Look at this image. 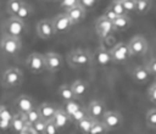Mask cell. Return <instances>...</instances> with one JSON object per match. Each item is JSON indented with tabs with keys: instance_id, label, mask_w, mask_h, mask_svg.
I'll list each match as a JSON object with an SVG mask.
<instances>
[{
	"instance_id": "1",
	"label": "cell",
	"mask_w": 156,
	"mask_h": 134,
	"mask_svg": "<svg viewBox=\"0 0 156 134\" xmlns=\"http://www.w3.org/2000/svg\"><path fill=\"white\" fill-rule=\"evenodd\" d=\"M66 61H67L68 66L72 68H84V67H88L90 63H93L91 54L84 49L72 50L67 55Z\"/></svg>"
},
{
	"instance_id": "2",
	"label": "cell",
	"mask_w": 156,
	"mask_h": 134,
	"mask_svg": "<svg viewBox=\"0 0 156 134\" xmlns=\"http://www.w3.org/2000/svg\"><path fill=\"white\" fill-rule=\"evenodd\" d=\"M2 32L5 35H10L13 38H21L26 32V24L23 21L18 19L15 16H11L4 22Z\"/></svg>"
},
{
	"instance_id": "3",
	"label": "cell",
	"mask_w": 156,
	"mask_h": 134,
	"mask_svg": "<svg viewBox=\"0 0 156 134\" xmlns=\"http://www.w3.org/2000/svg\"><path fill=\"white\" fill-rule=\"evenodd\" d=\"M0 49L7 56H16L22 50L21 38H13L10 35H2L0 40Z\"/></svg>"
},
{
	"instance_id": "4",
	"label": "cell",
	"mask_w": 156,
	"mask_h": 134,
	"mask_svg": "<svg viewBox=\"0 0 156 134\" xmlns=\"http://www.w3.org/2000/svg\"><path fill=\"white\" fill-rule=\"evenodd\" d=\"M113 63H124L129 61V58L133 56L130 52V49L127 43H117L112 49L110 50Z\"/></svg>"
},
{
	"instance_id": "5",
	"label": "cell",
	"mask_w": 156,
	"mask_h": 134,
	"mask_svg": "<svg viewBox=\"0 0 156 134\" xmlns=\"http://www.w3.org/2000/svg\"><path fill=\"white\" fill-rule=\"evenodd\" d=\"M26 67L30 73H34V74H39V73L46 71L44 55H41L39 52H32L26 58Z\"/></svg>"
},
{
	"instance_id": "6",
	"label": "cell",
	"mask_w": 156,
	"mask_h": 134,
	"mask_svg": "<svg viewBox=\"0 0 156 134\" xmlns=\"http://www.w3.org/2000/svg\"><path fill=\"white\" fill-rule=\"evenodd\" d=\"M22 80H23V74L16 67L7 68L2 74V83L7 88H16L22 83Z\"/></svg>"
},
{
	"instance_id": "7",
	"label": "cell",
	"mask_w": 156,
	"mask_h": 134,
	"mask_svg": "<svg viewBox=\"0 0 156 134\" xmlns=\"http://www.w3.org/2000/svg\"><path fill=\"white\" fill-rule=\"evenodd\" d=\"M101 122L105 124L107 130H116L123 123V117L117 111H106L101 118Z\"/></svg>"
},
{
	"instance_id": "8",
	"label": "cell",
	"mask_w": 156,
	"mask_h": 134,
	"mask_svg": "<svg viewBox=\"0 0 156 134\" xmlns=\"http://www.w3.org/2000/svg\"><path fill=\"white\" fill-rule=\"evenodd\" d=\"M91 58H93V63H95L99 67H107L111 63H113L110 50H107L106 48H102V46L94 50Z\"/></svg>"
},
{
	"instance_id": "9",
	"label": "cell",
	"mask_w": 156,
	"mask_h": 134,
	"mask_svg": "<svg viewBox=\"0 0 156 134\" xmlns=\"http://www.w3.org/2000/svg\"><path fill=\"white\" fill-rule=\"evenodd\" d=\"M44 60H45L46 71H49L51 73L58 72L63 66V57L57 52H52V51L46 52L44 55Z\"/></svg>"
},
{
	"instance_id": "10",
	"label": "cell",
	"mask_w": 156,
	"mask_h": 134,
	"mask_svg": "<svg viewBox=\"0 0 156 134\" xmlns=\"http://www.w3.org/2000/svg\"><path fill=\"white\" fill-rule=\"evenodd\" d=\"M127 44L130 49L132 55L134 56H144L147 51V41L141 35H134Z\"/></svg>"
},
{
	"instance_id": "11",
	"label": "cell",
	"mask_w": 156,
	"mask_h": 134,
	"mask_svg": "<svg viewBox=\"0 0 156 134\" xmlns=\"http://www.w3.org/2000/svg\"><path fill=\"white\" fill-rule=\"evenodd\" d=\"M51 21H52V26H54V29H55V33H56V34L67 33V32L71 30V28H72V26H73V23L71 22V19H69L68 16L66 15V12L55 16Z\"/></svg>"
},
{
	"instance_id": "12",
	"label": "cell",
	"mask_w": 156,
	"mask_h": 134,
	"mask_svg": "<svg viewBox=\"0 0 156 134\" xmlns=\"http://www.w3.org/2000/svg\"><path fill=\"white\" fill-rule=\"evenodd\" d=\"M113 30H115V28H113V24H112L111 21L106 19L102 16L98 18V21L95 23V32L99 35V38L106 39L112 34Z\"/></svg>"
},
{
	"instance_id": "13",
	"label": "cell",
	"mask_w": 156,
	"mask_h": 134,
	"mask_svg": "<svg viewBox=\"0 0 156 134\" xmlns=\"http://www.w3.org/2000/svg\"><path fill=\"white\" fill-rule=\"evenodd\" d=\"M37 34L39 38L41 39H51L56 33L52 26V21L51 19H41L38 22L37 24Z\"/></svg>"
},
{
	"instance_id": "14",
	"label": "cell",
	"mask_w": 156,
	"mask_h": 134,
	"mask_svg": "<svg viewBox=\"0 0 156 134\" xmlns=\"http://www.w3.org/2000/svg\"><path fill=\"white\" fill-rule=\"evenodd\" d=\"M87 111H88V116L91 117L95 121H99L102 118L104 113L106 112L105 105L99 101V100H93L89 102V105L87 106Z\"/></svg>"
},
{
	"instance_id": "15",
	"label": "cell",
	"mask_w": 156,
	"mask_h": 134,
	"mask_svg": "<svg viewBox=\"0 0 156 134\" xmlns=\"http://www.w3.org/2000/svg\"><path fill=\"white\" fill-rule=\"evenodd\" d=\"M65 12H66V15L68 16V18L71 19V22L73 24H77L79 22H82L85 18V15H87V10L80 4H78V5L66 10Z\"/></svg>"
},
{
	"instance_id": "16",
	"label": "cell",
	"mask_w": 156,
	"mask_h": 134,
	"mask_svg": "<svg viewBox=\"0 0 156 134\" xmlns=\"http://www.w3.org/2000/svg\"><path fill=\"white\" fill-rule=\"evenodd\" d=\"M132 78L134 82H136L139 84H144L150 80L151 73L149 72L146 66H135L132 69Z\"/></svg>"
},
{
	"instance_id": "17",
	"label": "cell",
	"mask_w": 156,
	"mask_h": 134,
	"mask_svg": "<svg viewBox=\"0 0 156 134\" xmlns=\"http://www.w3.org/2000/svg\"><path fill=\"white\" fill-rule=\"evenodd\" d=\"M15 106L17 107L18 112H21V113H26L29 110L35 107L33 99L30 96H28V95H20V96H17L16 100H15Z\"/></svg>"
},
{
	"instance_id": "18",
	"label": "cell",
	"mask_w": 156,
	"mask_h": 134,
	"mask_svg": "<svg viewBox=\"0 0 156 134\" xmlns=\"http://www.w3.org/2000/svg\"><path fill=\"white\" fill-rule=\"evenodd\" d=\"M51 122L54 123V125H55L57 129H62V128L67 127V124H68L71 121H69V116H68L61 107H58L57 111L55 112V115H54Z\"/></svg>"
},
{
	"instance_id": "19",
	"label": "cell",
	"mask_w": 156,
	"mask_h": 134,
	"mask_svg": "<svg viewBox=\"0 0 156 134\" xmlns=\"http://www.w3.org/2000/svg\"><path fill=\"white\" fill-rule=\"evenodd\" d=\"M57 106L52 105V104H49V102H44L41 105L38 106V111L40 113V118H43L44 121H51L55 112L57 111Z\"/></svg>"
},
{
	"instance_id": "20",
	"label": "cell",
	"mask_w": 156,
	"mask_h": 134,
	"mask_svg": "<svg viewBox=\"0 0 156 134\" xmlns=\"http://www.w3.org/2000/svg\"><path fill=\"white\" fill-rule=\"evenodd\" d=\"M71 88L73 90V94L76 96V99H82L83 96H85V94L89 90V84L83 80V79H77L71 84Z\"/></svg>"
},
{
	"instance_id": "21",
	"label": "cell",
	"mask_w": 156,
	"mask_h": 134,
	"mask_svg": "<svg viewBox=\"0 0 156 134\" xmlns=\"http://www.w3.org/2000/svg\"><path fill=\"white\" fill-rule=\"evenodd\" d=\"M26 119H24V116L23 113L18 112L16 115H12L11 117V121H10V127H12V129L17 133H21V130L26 127Z\"/></svg>"
},
{
	"instance_id": "22",
	"label": "cell",
	"mask_w": 156,
	"mask_h": 134,
	"mask_svg": "<svg viewBox=\"0 0 156 134\" xmlns=\"http://www.w3.org/2000/svg\"><path fill=\"white\" fill-rule=\"evenodd\" d=\"M130 22L132 21L128 15H121V16H117L112 21V24H113L115 30H126L130 26Z\"/></svg>"
},
{
	"instance_id": "23",
	"label": "cell",
	"mask_w": 156,
	"mask_h": 134,
	"mask_svg": "<svg viewBox=\"0 0 156 134\" xmlns=\"http://www.w3.org/2000/svg\"><path fill=\"white\" fill-rule=\"evenodd\" d=\"M57 94H58V96L63 100V102L71 101V100H77L69 84H62V85H60V88H58V90H57Z\"/></svg>"
},
{
	"instance_id": "24",
	"label": "cell",
	"mask_w": 156,
	"mask_h": 134,
	"mask_svg": "<svg viewBox=\"0 0 156 134\" xmlns=\"http://www.w3.org/2000/svg\"><path fill=\"white\" fill-rule=\"evenodd\" d=\"M32 12H33L32 6H30L29 4H27V2L23 1V4L21 5V7H20V10H18V12L16 13L15 17H17L18 19H21V21L24 22V21H27V19L32 16Z\"/></svg>"
},
{
	"instance_id": "25",
	"label": "cell",
	"mask_w": 156,
	"mask_h": 134,
	"mask_svg": "<svg viewBox=\"0 0 156 134\" xmlns=\"http://www.w3.org/2000/svg\"><path fill=\"white\" fill-rule=\"evenodd\" d=\"M94 121H95V119H93L91 117L87 116V117H84L82 121H79L78 123H76V125H77V128H78V130H79L80 133L88 134L89 130H90V128H91V125H93V123H94Z\"/></svg>"
},
{
	"instance_id": "26",
	"label": "cell",
	"mask_w": 156,
	"mask_h": 134,
	"mask_svg": "<svg viewBox=\"0 0 156 134\" xmlns=\"http://www.w3.org/2000/svg\"><path fill=\"white\" fill-rule=\"evenodd\" d=\"M151 9L150 0H135V12L138 15H145Z\"/></svg>"
},
{
	"instance_id": "27",
	"label": "cell",
	"mask_w": 156,
	"mask_h": 134,
	"mask_svg": "<svg viewBox=\"0 0 156 134\" xmlns=\"http://www.w3.org/2000/svg\"><path fill=\"white\" fill-rule=\"evenodd\" d=\"M23 4V0H9L7 5H6V11L10 16H16V13L18 12L21 5Z\"/></svg>"
},
{
	"instance_id": "28",
	"label": "cell",
	"mask_w": 156,
	"mask_h": 134,
	"mask_svg": "<svg viewBox=\"0 0 156 134\" xmlns=\"http://www.w3.org/2000/svg\"><path fill=\"white\" fill-rule=\"evenodd\" d=\"M23 116H24L26 123H27V124H30V125L40 118V113H39V111H38V107H34V108L29 110L28 112L23 113Z\"/></svg>"
},
{
	"instance_id": "29",
	"label": "cell",
	"mask_w": 156,
	"mask_h": 134,
	"mask_svg": "<svg viewBox=\"0 0 156 134\" xmlns=\"http://www.w3.org/2000/svg\"><path fill=\"white\" fill-rule=\"evenodd\" d=\"M88 116V111H87V107L84 106H80L76 112H73L71 116H69V121L73 122V123H78L79 121H82L84 117Z\"/></svg>"
},
{
	"instance_id": "30",
	"label": "cell",
	"mask_w": 156,
	"mask_h": 134,
	"mask_svg": "<svg viewBox=\"0 0 156 134\" xmlns=\"http://www.w3.org/2000/svg\"><path fill=\"white\" fill-rule=\"evenodd\" d=\"M107 132H108L107 128L105 127V124L101 121H94L88 134H106Z\"/></svg>"
},
{
	"instance_id": "31",
	"label": "cell",
	"mask_w": 156,
	"mask_h": 134,
	"mask_svg": "<svg viewBox=\"0 0 156 134\" xmlns=\"http://www.w3.org/2000/svg\"><path fill=\"white\" fill-rule=\"evenodd\" d=\"M80 106H82V105H80L79 102H77L76 100H71V101H66V102L63 104L62 110H63L68 116H71V115H72L73 112H76Z\"/></svg>"
},
{
	"instance_id": "32",
	"label": "cell",
	"mask_w": 156,
	"mask_h": 134,
	"mask_svg": "<svg viewBox=\"0 0 156 134\" xmlns=\"http://www.w3.org/2000/svg\"><path fill=\"white\" fill-rule=\"evenodd\" d=\"M117 16H121V15H127V12L124 11L123 9V5H122V1H118V0H112L110 6H108Z\"/></svg>"
},
{
	"instance_id": "33",
	"label": "cell",
	"mask_w": 156,
	"mask_h": 134,
	"mask_svg": "<svg viewBox=\"0 0 156 134\" xmlns=\"http://www.w3.org/2000/svg\"><path fill=\"white\" fill-rule=\"evenodd\" d=\"M145 122L147 127L150 128H156V108H151L147 111L145 116Z\"/></svg>"
},
{
	"instance_id": "34",
	"label": "cell",
	"mask_w": 156,
	"mask_h": 134,
	"mask_svg": "<svg viewBox=\"0 0 156 134\" xmlns=\"http://www.w3.org/2000/svg\"><path fill=\"white\" fill-rule=\"evenodd\" d=\"M45 125H46V121H44L43 118H39L37 122H34L32 124V127L37 132V134H43L44 133V129H45Z\"/></svg>"
},
{
	"instance_id": "35",
	"label": "cell",
	"mask_w": 156,
	"mask_h": 134,
	"mask_svg": "<svg viewBox=\"0 0 156 134\" xmlns=\"http://www.w3.org/2000/svg\"><path fill=\"white\" fill-rule=\"evenodd\" d=\"M122 5L127 13L135 12V0H122Z\"/></svg>"
},
{
	"instance_id": "36",
	"label": "cell",
	"mask_w": 156,
	"mask_h": 134,
	"mask_svg": "<svg viewBox=\"0 0 156 134\" xmlns=\"http://www.w3.org/2000/svg\"><path fill=\"white\" fill-rule=\"evenodd\" d=\"M58 1H60V6H61V9H63L65 11L79 4V0H58Z\"/></svg>"
},
{
	"instance_id": "37",
	"label": "cell",
	"mask_w": 156,
	"mask_h": 134,
	"mask_svg": "<svg viewBox=\"0 0 156 134\" xmlns=\"http://www.w3.org/2000/svg\"><path fill=\"white\" fill-rule=\"evenodd\" d=\"M99 0H79V4L88 11L90 9H94L96 5H98Z\"/></svg>"
},
{
	"instance_id": "38",
	"label": "cell",
	"mask_w": 156,
	"mask_h": 134,
	"mask_svg": "<svg viewBox=\"0 0 156 134\" xmlns=\"http://www.w3.org/2000/svg\"><path fill=\"white\" fill-rule=\"evenodd\" d=\"M57 130H58V129L54 125V123H52L51 121H48L43 134H57Z\"/></svg>"
},
{
	"instance_id": "39",
	"label": "cell",
	"mask_w": 156,
	"mask_h": 134,
	"mask_svg": "<svg viewBox=\"0 0 156 134\" xmlns=\"http://www.w3.org/2000/svg\"><path fill=\"white\" fill-rule=\"evenodd\" d=\"M147 96H149V100L156 105V83L151 84V86L147 90Z\"/></svg>"
},
{
	"instance_id": "40",
	"label": "cell",
	"mask_w": 156,
	"mask_h": 134,
	"mask_svg": "<svg viewBox=\"0 0 156 134\" xmlns=\"http://www.w3.org/2000/svg\"><path fill=\"white\" fill-rule=\"evenodd\" d=\"M146 68L149 69V72H150L151 74H154V76L156 77V57L151 58V60L147 62V65H146Z\"/></svg>"
},
{
	"instance_id": "41",
	"label": "cell",
	"mask_w": 156,
	"mask_h": 134,
	"mask_svg": "<svg viewBox=\"0 0 156 134\" xmlns=\"http://www.w3.org/2000/svg\"><path fill=\"white\" fill-rule=\"evenodd\" d=\"M102 17H105L106 19H108V21H111V22H112V21L117 17V15H116V13H115L110 7H107V9L105 10V12L102 13Z\"/></svg>"
},
{
	"instance_id": "42",
	"label": "cell",
	"mask_w": 156,
	"mask_h": 134,
	"mask_svg": "<svg viewBox=\"0 0 156 134\" xmlns=\"http://www.w3.org/2000/svg\"><path fill=\"white\" fill-rule=\"evenodd\" d=\"M20 134H37V132L33 129V127L30 124H26V127L21 130Z\"/></svg>"
},
{
	"instance_id": "43",
	"label": "cell",
	"mask_w": 156,
	"mask_h": 134,
	"mask_svg": "<svg viewBox=\"0 0 156 134\" xmlns=\"http://www.w3.org/2000/svg\"><path fill=\"white\" fill-rule=\"evenodd\" d=\"M45 1H50V2H51V1H54V2H55V1H58V0H45Z\"/></svg>"
},
{
	"instance_id": "44",
	"label": "cell",
	"mask_w": 156,
	"mask_h": 134,
	"mask_svg": "<svg viewBox=\"0 0 156 134\" xmlns=\"http://www.w3.org/2000/svg\"><path fill=\"white\" fill-rule=\"evenodd\" d=\"M2 107H4V106H1V105H0V111H1V110H2Z\"/></svg>"
},
{
	"instance_id": "45",
	"label": "cell",
	"mask_w": 156,
	"mask_h": 134,
	"mask_svg": "<svg viewBox=\"0 0 156 134\" xmlns=\"http://www.w3.org/2000/svg\"><path fill=\"white\" fill-rule=\"evenodd\" d=\"M0 127H1V118H0Z\"/></svg>"
},
{
	"instance_id": "46",
	"label": "cell",
	"mask_w": 156,
	"mask_h": 134,
	"mask_svg": "<svg viewBox=\"0 0 156 134\" xmlns=\"http://www.w3.org/2000/svg\"><path fill=\"white\" fill-rule=\"evenodd\" d=\"M118 1H122V0H118Z\"/></svg>"
},
{
	"instance_id": "47",
	"label": "cell",
	"mask_w": 156,
	"mask_h": 134,
	"mask_svg": "<svg viewBox=\"0 0 156 134\" xmlns=\"http://www.w3.org/2000/svg\"><path fill=\"white\" fill-rule=\"evenodd\" d=\"M155 83H156V80H155Z\"/></svg>"
},
{
	"instance_id": "48",
	"label": "cell",
	"mask_w": 156,
	"mask_h": 134,
	"mask_svg": "<svg viewBox=\"0 0 156 134\" xmlns=\"http://www.w3.org/2000/svg\"><path fill=\"white\" fill-rule=\"evenodd\" d=\"M150 1H151V0H150Z\"/></svg>"
}]
</instances>
